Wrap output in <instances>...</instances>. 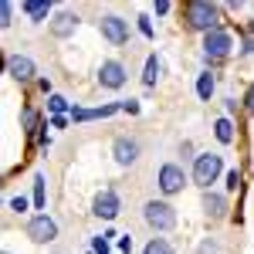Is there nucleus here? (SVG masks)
<instances>
[{
	"label": "nucleus",
	"instance_id": "obj_19",
	"mask_svg": "<svg viewBox=\"0 0 254 254\" xmlns=\"http://www.w3.org/2000/svg\"><path fill=\"white\" fill-rule=\"evenodd\" d=\"M142 254H176V251H173V244H170V241H163V237H153V241L146 244V251H142Z\"/></svg>",
	"mask_w": 254,
	"mask_h": 254
},
{
	"label": "nucleus",
	"instance_id": "obj_10",
	"mask_svg": "<svg viewBox=\"0 0 254 254\" xmlns=\"http://www.w3.org/2000/svg\"><path fill=\"white\" fill-rule=\"evenodd\" d=\"M95 217H102V220H116L119 217V193L116 190H102L95 196Z\"/></svg>",
	"mask_w": 254,
	"mask_h": 254
},
{
	"label": "nucleus",
	"instance_id": "obj_2",
	"mask_svg": "<svg viewBox=\"0 0 254 254\" xmlns=\"http://www.w3.org/2000/svg\"><path fill=\"white\" fill-rule=\"evenodd\" d=\"M220 170H224V159L217 156V153H203V156H196V163H193V183L203 187V190H210V183H217Z\"/></svg>",
	"mask_w": 254,
	"mask_h": 254
},
{
	"label": "nucleus",
	"instance_id": "obj_11",
	"mask_svg": "<svg viewBox=\"0 0 254 254\" xmlns=\"http://www.w3.org/2000/svg\"><path fill=\"white\" fill-rule=\"evenodd\" d=\"M7 75L14 81H31L34 78V61L24 58V55H10L7 58Z\"/></svg>",
	"mask_w": 254,
	"mask_h": 254
},
{
	"label": "nucleus",
	"instance_id": "obj_13",
	"mask_svg": "<svg viewBox=\"0 0 254 254\" xmlns=\"http://www.w3.org/2000/svg\"><path fill=\"white\" fill-rule=\"evenodd\" d=\"M203 210H207L210 220H220V217L227 214V200L220 193H210V190H207V193H203Z\"/></svg>",
	"mask_w": 254,
	"mask_h": 254
},
{
	"label": "nucleus",
	"instance_id": "obj_5",
	"mask_svg": "<svg viewBox=\"0 0 254 254\" xmlns=\"http://www.w3.org/2000/svg\"><path fill=\"white\" fill-rule=\"evenodd\" d=\"M27 237H31V241H38V244H48V241H55V237H58V224H55L48 214L31 217V220H27Z\"/></svg>",
	"mask_w": 254,
	"mask_h": 254
},
{
	"label": "nucleus",
	"instance_id": "obj_24",
	"mask_svg": "<svg viewBox=\"0 0 254 254\" xmlns=\"http://www.w3.org/2000/svg\"><path fill=\"white\" fill-rule=\"evenodd\" d=\"M34 122H38L34 109H24V129H27V132H34Z\"/></svg>",
	"mask_w": 254,
	"mask_h": 254
},
{
	"label": "nucleus",
	"instance_id": "obj_15",
	"mask_svg": "<svg viewBox=\"0 0 254 254\" xmlns=\"http://www.w3.org/2000/svg\"><path fill=\"white\" fill-rule=\"evenodd\" d=\"M48 10H51V3H48V0H27V3H24V14H27L31 20L48 17Z\"/></svg>",
	"mask_w": 254,
	"mask_h": 254
},
{
	"label": "nucleus",
	"instance_id": "obj_30",
	"mask_svg": "<svg viewBox=\"0 0 254 254\" xmlns=\"http://www.w3.org/2000/svg\"><path fill=\"white\" fill-rule=\"evenodd\" d=\"M3 254H7V251H3Z\"/></svg>",
	"mask_w": 254,
	"mask_h": 254
},
{
	"label": "nucleus",
	"instance_id": "obj_6",
	"mask_svg": "<svg viewBox=\"0 0 254 254\" xmlns=\"http://www.w3.org/2000/svg\"><path fill=\"white\" fill-rule=\"evenodd\" d=\"M102 38L109 41V44H126L129 41V24L122 17H102Z\"/></svg>",
	"mask_w": 254,
	"mask_h": 254
},
{
	"label": "nucleus",
	"instance_id": "obj_25",
	"mask_svg": "<svg viewBox=\"0 0 254 254\" xmlns=\"http://www.w3.org/2000/svg\"><path fill=\"white\" fill-rule=\"evenodd\" d=\"M10 210L24 214V210H27V196H14V200H10Z\"/></svg>",
	"mask_w": 254,
	"mask_h": 254
},
{
	"label": "nucleus",
	"instance_id": "obj_16",
	"mask_svg": "<svg viewBox=\"0 0 254 254\" xmlns=\"http://www.w3.org/2000/svg\"><path fill=\"white\" fill-rule=\"evenodd\" d=\"M214 136L227 146V142H234V126H231V119H217L214 122Z\"/></svg>",
	"mask_w": 254,
	"mask_h": 254
},
{
	"label": "nucleus",
	"instance_id": "obj_26",
	"mask_svg": "<svg viewBox=\"0 0 254 254\" xmlns=\"http://www.w3.org/2000/svg\"><path fill=\"white\" fill-rule=\"evenodd\" d=\"M227 187H231V190H237V187H241V173H237V170H231V173H227Z\"/></svg>",
	"mask_w": 254,
	"mask_h": 254
},
{
	"label": "nucleus",
	"instance_id": "obj_28",
	"mask_svg": "<svg viewBox=\"0 0 254 254\" xmlns=\"http://www.w3.org/2000/svg\"><path fill=\"white\" fill-rule=\"evenodd\" d=\"M244 109H248V112L254 116V85L248 88V98H244Z\"/></svg>",
	"mask_w": 254,
	"mask_h": 254
},
{
	"label": "nucleus",
	"instance_id": "obj_22",
	"mask_svg": "<svg viewBox=\"0 0 254 254\" xmlns=\"http://www.w3.org/2000/svg\"><path fill=\"white\" fill-rule=\"evenodd\" d=\"M10 17H14V7H10V0H0V24L7 27V24H10Z\"/></svg>",
	"mask_w": 254,
	"mask_h": 254
},
{
	"label": "nucleus",
	"instance_id": "obj_7",
	"mask_svg": "<svg viewBox=\"0 0 254 254\" xmlns=\"http://www.w3.org/2000/svg\"><path fill=\"white\" fill-rule=\"evenodd\" d=\"M112 156H116L119 166H132L139 159V142L129 139V136H119L116 142H112Z\"/></svg>",
	"mask_w": 254,
	"mask_h": 254
},
{
	"label": "nucleus",
	"instance_id": "obj_18",
	"mask_svg": "<svg viewBox=\"0 0 254 254\" xmlns=\"http://www.w3.org/2000/svg\"><path fill=\"white\" fill-rule=\"evenodd\" d=\"M196 95L203 98V102H207V98L214 95V75H210V71H207V75H200V78H196Z\"/></svg>",
	"mask_w": 254,
	"mask_h": 254
},
{
	"label": "nucleus",
	"instance_id": "obj_21",
	"mask_svg": "<svg viewBox=\"0 0 254 254\" xmlns=\"http://www.w3.org/2000/svg\"><path fill=\"white\" fill-rule=\"evenodd\" d=\"M34 207L38 210H44V176H34Z\"/></svg>",
	"mask_w": 254,
	"mask_h": 254
},
{
	"label": "nucleus",
	"instance_id": "obj_3",
	"mask_svg": "<svg viewBox=\"0 0 254 254\" xmlns=\"http://www.w3.org/2000/svg\"><path fill=\"white\" fill-rule=\"evenodd\" d=\"M142 217H146V224L153 231H173L176 227V210L170 203H163V200H149L142 207Z\"/></svg>",
	"mask_w": 254,
	"mask_h": 254
},
{
	"label": "nucleus",
	"instance_id": "obj_29",
	"mask_svg": "<svg viewBox=\"0 0 254 254\" xmlns=\"http://www.w3.org/2000/svg\"><path fill=\"white\" fill-rule=\"evenodd\" d=\"M119 248L129 254V251H132V237H119Z\"/></svg>",
	"mask_w": 254,
	"mask_h": 254
},
{
	"label": "nucleus",
	"instance_id": "obj_8",
	"mask_svg": "<svg viewBox=\"0 0 254 254\" xmlns=\"http://www.w3.org/2000/svg\"><path fill=\"white\" fill-rule=\"evenodd\" d=\"M98 85L102 88H122L126 85V68L119 61H102L98 68Z\"/></svg>",
	"mask_w": 254,
	"mask_h": 254
},
{
	"label": "nucleus",
	"instance_id": "obj_14",
	"mask_svg": "<svg viewBox=\"0 0 254 254\" xmlns=\"http://www.w3.org/2000/svg\"><path fill=\"white\" fill-rule=\"evenodd\" d=\"M122 105H102V109H75L71 112V119L75 122H88V119H109V116H116Z\"/></svg>",
	"mask_w": 254,
	"mask_h": 254
},
{
	"label": "nucleus",
	"instance_id": "obj_12",
	"mask_svg": "<svg viewBox=\"0 0 254 254\" xmlns=\"http://www.w3.org/2000/svg\"><path fill=\"white\" fill-rule=\"evenodd\" d=\"M75 27H78V17H75V14H68V10L51 20V34H55V38H71V34H75Z\"/></svg>",
	"mask_w": 254,
	"mask_h": 254
},
{
	"label": "nucleus",
	"instance_id": "obj_1",
	"mask_svg": "<svg viewBox=\"0 0 254 254\" xmlns=\"http://www.w3.org/2000/svg\"><path fill=\"white\" fill-rule=\"evenodd\" d=\"M183 17H187L190 31H203V34L217 31V7L207 3V0H190L187 10H183Z\"/></svg>",
	"mask_w": 254,
	"mask_h": 254
},
{
	"label": "nucleus",
	"instance_id": "obj_20",
	"mask_svg": "<svg viewBox=\"0 0 254 254\" xmlns=\"http://www.w3.org/2000/svg\"><path fill=\"white\" fill-rule=\"evenodd\" d=\"M109 237H116V234L105 231L102 237H95V241H92V254H109Z\"/></svg>",
	"mask_w": 254,
	"mask_h": 254
},
{
	"label": "nucleus",
	"instance_id": "obj_23",
	"mask_svg": "<svg viewBox=\"0 0 254 254\" xmlns=\"http://www.w3.org/2000/svg\"><path fill=\"white\" fill-rule=\"evenodd\" d=\"M48 109H51L55 116H61V112L68 109V102H64V98H61V95H51V102H48Z\"/></svg>",
	"mask_w": 254,
	"mask_h": 254
},
{
	"label": "nucleus",
	"instance_id": "obj_9",
	"mask_svg": "<svg viewBox=\"0 0 254 254\" xmlns=\"http://www.w3.org/2000/svg\"><path fill=\"white\" fill-rule=\"evenodd\" d=\"M183 183H187V176H183V170H180L176 163H166V166L159 170V190H163V193H180Z\"/></svg>",
	"mask_w": 254,
	"mask_h": 254
},
{
	"label": "nucleus",
	"instance_id": "obj_27",
	"mask_svg": "<svg viewBox=\"0 0 254 254\" xmlns=\"http://www.w3.org/2000/svg\"><path fill=\"white\" fill-rule=\"evenodd\" d=\"M139 31H142L146 38H153V24H149V17H139Z\"/></svg>",
	"mask_w": 254,
	"mask_h": 254
},
{
	"label": "nucleus",
	"instance_id": "obj_17",
	"mask_svg": "<svg viewBox=\"0 0 254 254\" xmlns=\"http://www.w3.org/2000/svg\"><path fill=\"white\" fill-rule=\"evenodd\" d=\"M156 78H159V58H156V55H149V58H146V75H142V85H146V88H153V85H156Z\"/></svg>",
	"mask_w": 254,
	"mask_h": 254
},
{
	"label": "nucleus",
	"instance_id": "obj_4",
	"mask_svg": "<svg viewBox=\"0 0 254 254\" xmlns=\"http://www.w3.org/2000/svg\"><path fill=\"white\" fill-rule=\"evenodd\" d=\"M231 48H234V41H231V34H227V31H220V27H217V31H210V34L203 38V55H207L210 61L227 58V55H231Z\"/></svg>",
	"mask_w": 254,
	"mask_h": 254
}]
</instances>
